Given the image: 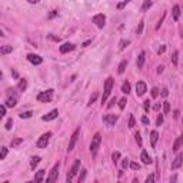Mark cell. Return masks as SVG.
I'll return each mask as SVG.
<instances>
[{
    "mask_svg": "<svg viewBox=\"0 0 183 183\" xmlns=\"http://www.w3.org/2000/svg\"><path fill=\"white\" fill-rule=\"evenodd\" d=\"M153 109H155V110H160V104H159V103H157V104H155V106H153Z\"/></svg>",
    "mask_w": 183,
    "mask_h": 183,
    "instance_id": "cell-60",
    "label": "cell"
},
{
    "mask_svg": "<svg viewBox=\"0 0 183 183\" xmlns=\"http://www.w3.org/2000/svg\"><path fill=\"white\" fill-rule=\"evenodd\" d=\"M182 163H183V153H178V156L175 157V160H173L172 165H170L172 170H176V169H179V167L182 166Z\"/></svg>",
    "mask_w": 183,
    "mask_h": 183,
    "instance_id": "cell-11",
    "label": "cell"
},
{
    "mask_svg": "<svg viewBox=\"0 0 183 183\" xmlns=\"http://www.w3.org/2000/svg\"><path fill=\"white\" fill-rule=\"evenodd\" d=\"M57 116H59V110H57V109H53V110L49 112L47 114L42 116V120H43V122H50V120H54Z\"/></svg>",
    "mask_w": 183,
    "mask_h": 183,
    "instance_id": "cell-13",
    "label": "cell"
},
{
    "mask_svg": "<svg viewBox=\"0 0 183 183\" xmlns=\"http://www.w3.org/2000/svg\"><path fill=\"white\" fill-rule=\"evenodd\" d=\"M126 66H127V60H122V62H120V65H119V69H117L119 75H123L124 70H126Z\"/></svg>",
    "mask_w": 183,
    "mask_h": 183,
    "instance_id": "cell-23",
    "label": "cell"
},
{
    "mask_svg": "<svg viewBox=\"0 0 183 183\" xmlns=\"http://www.w3.org/2000/svg\"><path fill=\"white\" fill-rule=\"evenodd\" d=\"M90 43H92V40H87V42H85V43L82 44V46H83V47H86V46H89Z\"/></svg>",
    "mask_w": 183,
    "mask_h": 183,
    "instance_id": "cell-57",
    "label": "cell"
},
{
    "mask_svg": "<svg viewBox=\"0 0 183 183\" xmlns=\"http://www.w3.org/2000/svg\"><path fill=\"white\" fill-rule=\"evenodd\" d=\"M126 103H127V100H126V97H123V99H120L119 100V108H120V110H123L124 106H126Z\"/></svg>",
    "mask_w": 183,
    "mask_h": 183,
    "instance_id": "cell-36",
    "label": "cell"
},
{
    "mask_svg": "<svg viewBox=\"0 0 183 183\" xmlns=\"http://www.w3.org/2000/svg\"><path fill=\"white\" fill-rule=\"evenodd\" d=\"M129 127H135V116L133 114H130V119H129Z\"/></svg>",
    "mask_w": 183,
    "mask_h": 183,
    "instance_id": "cell-39",
    "label": "cell"
},
{
    "mask_svg": "<svg viewBox=\"0 0 183 183\" xmlns=\"http://www.w3.org/2000/svg\"><path fill=\"white\" fill-rule=\"evenodd\" d=\"M79 135H80V127H77V129L73 132V135H72V137H70L69 146H67V152H72L73 149H75L76 142H77V139H79Z\"/></svg>",
    "mask_w": 183,
    "mask_h": 183,
    "instance_id": "cell-6",
    "label": "cell"
},
{
    "mask_svg": "<svg viewBox=\"0 0 183 183\" xmlns=\"http://www.w3.org/2000/svg\"><path fill=\"white\" fill-rule=\"evenodd\" d=\"M11 124H13V120H11V119H9V120H7V123H6V130H10L11 129Z\"/></svg>",
    "mask_w": 183,
    "mask_h": 183,
    "instance_id": "cell-45",
    "label": "cell"
},
{
    "mask_svg": "<svg viewBox=\"0 0 183 183\" xmlns=\"http://www.w3.org/2000/svg\"><path fill=\"white\" fill-rule=\"evenodd\" d=\"M11 52H13V47L11 46H7V44L6 46H2V49H0V53L2 54H7V53H11Z\"/></svg>",
    "mask_w": 183,
    "mask_h": 183,
    "instance_id": "cell-24",
    "label": "cell"
},
{
    "mask_svg": "<svg viewBox=\"0 0 183 183\" xmlns=\"http://www.w3.org/2000/svg\"><path fill=\"white\" fill-rule=\"evenodd\" d=\"M163 69H165L163 66H159V67H157V73H162V72H163Z\"/></svg>",
    "mask_w": 183,
    "mask_h": 183,
    "instance_id": "cell-59",
    "label": "cell"
},
{
    "mask_svg": "<svg viewBox=\"0 0 183 183\" xmlns=\"http://www.w3.org/2000/svg\"><path fill=\"white\" fill-rule=\"evenodd\" d=\"M140 120H142V123H143V124H149V119L146 117V116H143Z\"/></svg>",
    "mask_w": 183,
    "mask_h": 183,
    "instance_id": "cell-52",
    "label": "cell"
},
{
    "mask_svg": "<svg viewBox=\"0 0 183 183\" xmlns=\"http://www.w3.org/2000/svg\"><path fill=\"white\" fill-rule=\"evenodd\" d=\"M75 44L73 43H65V44H62V46H60V53H69V52H72V50H75Z\"/></svg>",
    "mask_w": 183,
    "mask_h": 183,
    "instance_id": "cell-14",
    "label": "cell"
},
{
    "mask_svg": "<svg viewBox=\"0 0 183 183\" xmlns=\"http://www.w3.org/2000/svg\"><path fill=\"white\" fill-rule=\"evenodd\" d=\"M162 123H163V114H160V116L157 117V120H156V124H157V126H160Z\"/></svg>",
    "mask_w": 183,
    "mask_h": 183,
    "instance_id": "cell-47",
    "label": "cell"
},
{
    "mask_svg": "<svg viewBox=\"0 0 183 183\" xmlns=\"http://www.w3.org/2000/svg\"><path fill=\"white\" fill-rule=\"evenodd\" d=\"M165 50H166V46H162V47L159 49V52H157V53H159V54H163V53H165Z\"/></svg>",
    "mask_w": 183,
    "mask_h": 183,
    "instance_id": "cell-54",
    "label": "cell"
},
{
    "mask_svg": "<svg viewBox=\"0 0 183 183\" xmlns=\"http://www.w3.org/2000/svg\"><path fill=\"white\" fill-rule=\"evenodd\" d=\"M143 108H145V112L147 113V112L150 110V102H149V100H145V103H143Z\"/></svg>",
    "mask_w": 183,
    "mask_h": 183,
    "instance_id": "cell-38",
    "label": "cell"
},
{
    "mask_svg": "<svg viewBox=\"0 0 183 183\" xmlns=\"http://www.w3.org/2000/svg\"><path fill=\"white\" fill-rule=\"evenodd\" d=\"M79 169H80V160H79V159H76L75 163H73V166H72V169H70V172L67 173V176H66V182H67V183L72 182L73 178L79 173Z\"/></svg>",
    "mask_w": 183,
    "mask_h": 183,
    "instance_id": "cell-3",
    "label": "cell"
},
{
    "mask_svg": "<svg viewBox=\"0 0 183 183\" xmlns=\"http://www.w3.org/2000/svg\"><path fill=\"white\" fill-rule=\"evenodd\" d=\"M127 2H129V0H124V2H122V3H120V5H119L117 7H119V9H122V7H123V6L126 5V3H127Z\"/></svg>",
    "mask_w": 183,
    "mask_h": 183,
    "instance_id": "cell-56",
    "label": "cell"
},
{
    "mask_svg": "<svg viewBox=\"0 0 183 183\" xmlns=\"http://www.w3.org/2000/svg\"><path fill=\"white\" fill-rule=\"evenodd\" d=\"M114 103H116V97H113V99H112V100H110V103H109V104H108V109L113 108V104H114Z\"/></svg>",
    "mask_w": 183,
    "mask_h": 183,
    "instance_id": "cell-49",
    "label": "cell"
},
{
    "mask_svg": "<svg viewBox=\"0 0 183 183\" xmlns=\"http://www.w3.org/2000/svg\"><path fill=\"white\" fill-rule=\"evenodd\" d=\"M97 97H99V93H97V92H95V93H93V95L90 96V99H89V103H87V104H89V106H92L93 103L96 102Z\"/></svg>",
    "mask_w": 183,
    "mask_h": 183,
    "instance_id": "cell-28",
    "label": "cell"
},
{
    "mask_svg": "<svg viewBox=\"0 0 183 183\" xmlns=\"http://www.w3.org/2000/svg\"><path fill=\"white\" fill-rule=\"evenodd\" d=\"M50 137H52V132H46V133H43V135L39 137L36 146H37L39 149H44V147L49 145V140H50Z\"/></svg>",
    "mask_w": 183,
    "mask_h": 183,
    "instance_id": "cell-5",
    "label": "cell"
},
{
    "mask_svg": "<svg viewBox=\"0 0 183 183\" xmlns=\"http://www.w3.org/2000/svg\"><path fill=\"white\" fill-rule=\"evenodd\" d=\"M140 159H142V162L145 163V165H150L152 163V157L149 156V153L146 150H142V155H140Z\"/></svg>",
    "mask_w": 183,
    "mask_h": 183,
    "instance_id": "cell-17",
    "label": "cell"
},
{
    "mask_svg": "<svg viewBox=\"0 0 183 183\" xmlns=\"http://www.w3.org/2000/svg\"><path fill=\"white\" fill-rule=\"evenodd\" d=\"M27 60H29L32 65H34V66L42 65V63H43V59H42L39 54H34V53H29V54H27Z\"/></svg>",
    "mask_w": 183,
    "mask_h": 183,
    "instance_id": "cell-9",
    "label": "cell"
},
{
    "mask_svg": "<svg viewBox=\"0 0 183 183\" xmlns=\"http://www.w3.org/2000/svg\"><path fill=\"white\" fill-rule=\"evenodd\" d=\"M32 114H33L32 110H27V112H22V113H20V117H22V119H29V117H32Z\"/></svg>",
    "mask_w": 183,
    "mask_h": 183,
    "instance_id": "cell-32",
    "label": "cell"
},
{
    "mask_svg": "<svg viewBox=\"0 0 183 183\" xmlns=\"http://www.w3.org/2000/svg\"><path fill=\"white\" fill-rule=\"evenodd\" d=\"M152 6V0H143V5H142V11H147Z\"/></svg>",
    "mask_w": 183,
    "mask_h": 183,
    "instance_id": "cell-25",
    "label": "cell"
},
{
    "mask_svg": "<svg viewBox=\"0 0 183 183\" xmlns=\"http://www.w3.org/2000/svg\"><path fill=\"white\" fill-rule=\"evenodd\" d=\"M26 87H27L26 80H24V79H20V82H19V89H20L22 92H24L26 90Z\"/></svg>",
    "mask_w": 183,
    "mask_h": 183,
    "instance_id": "cell-30",
    "label": "cell"
},
{
    "mask_svg": "<svg viewBox=\"0 0 183 183\" xmlns=\"http://www.w3.org/2000/svg\"><path fill=\"white\" fill-rule=\"evenodd\" d=\"M165 17H166V13H163V16H162V19L159 20V23H157V26H156V29H160V26H162V23H163V20H165Z\"/></svg>",
    "mask_w": 183,
    "mask_h": 183,
    "instance_id": "cell-46",
    "label": "cell"
},
{
    "mask_svg": "<svg viewBox=\"0 0 183 183\" xmlns=\"http://www.w3.org/2000/svg\"><path fill=\"white\" fill-rule=\"evenodd\" d=\"M100 143H102V136H100V133H96V135L93 136L92 143H90V153L93 157L97 155V150H99V147H100Z\"/></svg>",
    "mask_w": 183,
    "mask_h": 183,
    "instance_id": "cell-1",
    "label": "cell"
},
{
    "mask_svg": "<svg viewBox=\"0 0 183 183\" xmlns=\"http://www.w3.org/2000/svg\"><path fill=\"white\" fill-rule=\"evenodd\" d=\"M117 119H119L117 114H106L103 117V122L106 123V126H114V123L117 122Z\"/></svg>",
    "mask_w": 183,
    "mask_h": 183,
    "instance_id": "cell-10",
    "label": "cell"
},
{
    "mask_svg": "<svg viewBox=\"0 0 183 183\" xmlns=\"http://www.w3.org/2000/svg\"><path fill=\"white\" fill-rule=\"evenodd\" d=\"M16 102H17V99L14 96H13V97H7V100H6V106H7V108H14V106H16Z\"/></svg>",
    "mask_w": 183,
    "mask_h": 183,
    "instance_id": "cell-22",
    "label": "cell"
},
{
    "mask_svg": "<svg viewBox=\"0 0 183 183\" xmlns=\"http://www.w3.org/2000/svg\"><path fill=\"white\" fill-rule=\"evenodd\" d=\"M57 175H59V163H56V165L52 167L50 175L46 178V182H54V180L57 179Z\"/></svg>",
    "mask_w": 183,
    "mask_h": 183,
    "instance_id": "cell-8",
    "label": "cell"
},
{
    "mask_svg": "<svg viewBox=\"0 0 183 183\" xmlns=\"http://www.w3.org/2000/svg\"><path fill=\"white\" fill-rule=\"evenodd\" d=\"M85 178H86V169H83V170H82V173L79 175V179H77V180H79V183L83 182V180H85Z\"/></svg>",
    "mask_w": 183,
    "mask_h": 183,
    "instance_id": "cell-37",
    "label": "cell"
},
{
    "mask_svg": "<svg viewBox=\"0 0 183 183\" xmlns=\"http://www.w3.org/2000/svg\"><path fill=\"white\" fill-rule=\"evenodd\" d=\"M130 167H132L133 170H139L140 165H139V163H136V162H132V163H130Z\"/></svg>",
    "mask_w": 183,
    "mask_h": 183,
    "instance_id": "cell-40",
    "label": "cell"
},
{
    "mask_svg": "<svg viewBox=\"0 0 183 183\" xmlns=\"http://www.w3.org/2000/svg\"><path fill=\"white\" fill-rule=\"evenodd\" d=\"M53 89H49V90L46 92H40L37 95V99L39 102H42V103H49V102H52V99H53Z\"/></svg>",
    "mask_w": 183,
    "mask_h": 183,
    "instance_id": "cell-4",
    "label": "cell"
},
{
    "mask_svg": "<svg viewBox=\"0 0 183 183\" xmlns=\"http://www.w3.org/2000/svg\"><path fill=\"white\" fill-rule=\"evenodd\" d=\"M146 92H147V86H146L145 82H137L136 83V95L137 96H143Z\"/></svg>",
    "mask_w": 183,
    "mask_h": 183,
    "instance_id": "cell-12",
    "label": "cell"
},
{
    "mask_svg": "<svg viewBox=\"0 0 183 183\" xmlns=\"http://www.w3.org/2000/svg\"><path fill=\"white\" fill-rule=\"evenodd\" d=\"M129 44H130V40H126V39L120 40V43H119V50H124V49L127 47Z\"/></svg>",
    "mask_w": 183,
    "mask_h": 183,
    "instance_id": "cell-26",
    "label": "cell"
},
{
    "mask_svg": "<svg viewBox=\"0 0 183 183\" xmlns=\"http://www.w3.org/2000/svg\"><path fill=\"white\" fill-rule=\"evenodd\" d=\"M183 146V133L180 136H179L178 139L175 140V143H173V147H172V150L173 152H178L179 149H180V147H182Z\"/></svg>",
    "mask_w": 183,
    "mask_h": 183,
    "instance_id": "cell-15",
    "label": "cell"
},
{
    "mask_svg": "<svg viewBox=\"0 0 183 183\" xmlns=\"http://www.w3.org/2000/svg\"><path fill=\"white\" fill-rule=\"evenodd\" d=\"M127 166H130L129 159H123V160H122V167H123V169H126Z\"/></svg>",
    "mask_w": 183,
    "mask_h": 183,
    "instance_id": "cell-43",
    "label": "cell"
},
{
    "mask_svg": "<svg viewBox=\"0 0 183 183\" xmlns=\"http://www.w3.org/2000/svg\"><path fill=\"white\" fill-rule=\"evenodd\" d=\"M6 156H7V147H6V146H3V147H2V155H0V160H5Z\"/></svg>",
    "mask_w": 183,
    "mask_h": 183,
    "instance_id": "cell-35",
    "label": "cell"
},
{
    "mask_svg": "<svg viewBox=\"0 0 183 183\" xmlns=\"http://www.w3.org/2000/svg\"><path fill=\"white\" fill-rule=\"evenodd\" d=\"M176 179H178L176 176H173V178H170V182H176Z\"/></svg>",
    "mask_w": 183,
    "mask_h": 183,
    "instance_id": "cell-62",
    "label": "cell"
},
{
    "mask_svg": "<svg viewBox=\"0 0 183 183\" xmlns=\"http://www.w3.org/2000/svg\"><path fill=\"white\" fill-rule=\"evenodd\" d=\"M172 16H173V20H175V22H176V20H179V17H180V6H179V5L173 6Z\"/></svg>",
    "mask_w": 183,
    "mask_h": 183,
    "instance_id": "cell-18",
    "label": "cell"
},
{
    "mask_svg": "<svg viewBox=\"0 0 183 183\" xmlns=\"http://www.w3.org/2000/svg\"><path fill=\"white\" fill-rule=\"evenodd\" d=\"M178 56H179V52H178V50H175L173 54H172V63L175 66H178Z\"/></svg>",
    "mask_w": 183,
    "mask_h": 183,
    "instance_id": "cell-31",
    "label": "cell"
},
{
    "mask_svg": "<svg viewBox=\"0 0 183 183\" xmlns=\"http://www.w3.org/2000/svg\"><path fill=\"white\" fill-rule=\"evenodd\" d=\"M40 160H42V159H40V156H33L32 160H30V169H32V170H34V169H36V166L40 163Z\"/></svg>",
    "mask_w": 183,
    "mask_h": 183,
    "instance_id": "cell-20",
    "label": "cell"
},
{
    "mask_svg": "<svg viewBox=\"0 0 183 183\" xmlns=\"http://www.w3.org/2000/svg\"><path fill=\"white\" fill-rule=\"evenodd\" d=\"M152 182H155V175H150L149 178L146 179V183H152Z\"/></svg>",
    "mask_w": 183,
    "mask_h": 183,
    "instance_id": "cell-48",
    "label": "cell"
},
{
    "mask_svg": "<svg viewBox=\"0 0 183 183\" xmlns=\"http://www.w3.org/2000/svg\"><path fill=\"white\" fill-rule=\"evenodd\" d=\"M0 110H2V114H0V116H5V114H6V104H2Z\"/></svg>",
    "mask_w": 183,
    "mask_h": 183,
    "instance_id": "cell-51",
    "label": "cell"
},
{
    "mask_svg": "<svg viewBox=\"0 0 183 183\" xmlns=\"http://www.w3.org/2000/svg\"><path fill=\"white\" fill-rule=\"evenodd\" d=\"M27 2H29V3H32V5H36V3H39L40 0H27Z\"/></svg>",
    "mask_w": 183,
    "mask_h": 183,
    "instance_id": "cell-58",
    "label": "cell"
},
{
    "mask_svg": "<svg viewBox=\"0 0 183 183\" xmlns=\"http://www.w3.org/2000/svg\"><path fill=\"white\" fill-rule=\"evenodd\" d=\"M54 16H57V11H56V10H53L50 14H49V19H53Z\"/></svg>",
    "mask_w": 183,
    "mask_h": 183,
    "instance_id": "cell-53",
    "label": "cell"
},
{
    "mask_svg": "<svg viewBox=\"0 0 183 183\" xmlns=\"http://www.w3.org/2000/svg\"><path fill=\"white\" fill-rule=\"evenodd\" d=\"M157 139H159V133H157L156 130H152L150 132V143H152V147H153V149L156 147Z\"/></svg>",
    "mask_w": 183,
    "mask_h": 183,
    "instance_id": "cell-16",
    "label": "cell"
},
{
    "mask_svg": "<svg viewBox=\"0 0 183 183\" xmlns=\"http://www.w3.org/2000/svg\"><path fill=\"white\" fill-rule=\"evenodd\" d=\"M11 75H13V77H16V79H17V73L14 72V70H11Z\"/></svg>",
    "mask_w": 183,
    "mask_h": 183,
    "instance_id": "cell-61",
    "label": "cell"
},
{
    "mask_svg": "<svg viewBox=\"0 0 183 183\" xmlns=\"http://www.w3.org/2000/svg\"><path fill=\"white\" fill-rule=\"evenodd\" d=\"M49 39H52V40H54V42H59L60 40L59 37H54V36H52V34H49Z\"/></svg>",
    "mask_w": 183,
    "mask_h": 183,
    "instance_id": "cell-55",
    "label": "cell"
},
{
    "mask_svg": "<svg viewBox=\"0 0 183 183\" xmlns=\"http://www.w3.org/2000/svg\"><path fill=\"white\" fill-rule=\"evenodd\" d=\"M135 137H136V142H137V145H139V146H142V136H140V133H139V132H137V133H136V135H135Z\"/></svg>",
    "mask_w": 183,
    "mask_h": 183,
    "instance_id": "cell-41",
    "label": "cell"
},
{
    "mask_svg": "<svg viewBox=\"0 0 183 183\" xmlns=\"http://www.w3.org/2000/svg\"><path fill=\"white\" fill-rule=\"evenodd\" d=\"M143 24H145V23H143V20H142V22L139 23V27H137V34H142V30H143Z\"/></svg>",
    "mask_w": 183,
    "mask_h": 183,
    "instance_id": "cell-44",
    "label": "cell"
},
{
    "mask_svg": "<svg viewBox=\"0 0 183 183\" xmlns=\"http://www.w3.org/2000/svg\"><path fill=\"white\" fill-rule=\"evenodd\" d=\"M119 159H120V153H119V152H113V155H112V160H113L114 165L119 162Z\"/></svg>",
    "mask_w": 183,
    "mask_h": 183,
    "instance_id": "cell-33",
    "label": "cell"
},
{
    "mask_svg": "<svg viewBox=\"0 0 183 183\" xmlns=\"http://www.w3.org/2000/svg\"><path fill=\"white\" fill-rule=\"evenodd\" d=\"M113 83H114L113 77H108L106 82H104V92H103V96H102V104H104L106 100H108V97L110 96V92H112Z\"/></svg>",
    "mask_w": 183,
    "mask_h": 183,
    "instance_id": "cell-2",
    "label": "cell"
},
{
    "mask_svg": "<svg viewBox=\"0 0 183 183\" xmlns=\"http://www.w3.org/2000/svg\"><path fill=\"white\" fill-rule=\"evenodd\" d=\"M44 173H46V170H43V169H40L37 173H36V176H34V182H43V179H44Z\"/></svg>",
    "mask_w": 183,
    "mask_h": 183,
    "instance_id": "cell-19",
    "label": "cell"
},
{
    "mask_svg": "<svg viewBox=\"0 0 183 183\" xmlns=\"http://www.w3.org/2000/svg\"><path fill=\"white\" fill-rule=\"evenodd\" d=\"M162 96L163 97H167V95H169V90H167L166 87H165V89H163V90H162V93H160Z\"/></svg>",
    "mask_w": 183,
    "mask_h": 183,
    "instance_id": "cell-50",
    "label": "cell"
},
{
    "mask_svg": "<svg viewBox=\"0 0 183 183\" xmlns=\"http://www.w3.org/2000/svg\"><path fill=\"white\" fill-rule=\"evenodd\" d=\"M122 92H123L124 95H129L130 93V83L129 82H124L123 85H122Z\"/></svg>",
    "mask_w": 183,
    "mask_h": 183,
    "instance_id": "cell-27",
    "label": "cell"
},
{
    "mask_svg": "<svg viewBox=\"0 0 183 183\" xmlns=\"http://www.w3.org/2000/svg\"><path fill=\"white\" fill-rule=\"evenodd\" d=\"M163 112H165V114L170 112V103L169 102H163Z\"/></svg>",
    "mask_w": 183,
    "mask_h": 183,
    "instance_id": "cell-34",
    "label": "cell"
},
{
    "mask_svg": "<svg viewBox=\"0 0 183 183\" xmlns=\"http://www.w3.org/2000/svg\"><path fill=\"white\" fill-rule=\"evenodd\" d=\"M145 56H146L145 52H142V53L139 54V57H137V60H136V66H137L139 69L142 67V66H143V63H145V59H146Z\"/></svg>",
    "mask_w": 183,
    "mask_h": 183,
    "instance_id": "cell-21",
    "label": "cell"
},
{
    "mask_svg": "<svg viewBox=\"0 0 183 183\" xmlns=\"http://www.w3.org/2000/svg\"><path fill=\"white\" fill-rule=\"evenodd\" d=\"M159 96V89L157 87H153L152 89V97H157Z\"/></svg>",
    "mask_w": 183,
    "mask_h": 183,
    "instance_id": "cell-42",
    "label": "cell"
},
{
    "mask_svg": "<svg viewBox=\"0 0 183 183\" xmlns=\"http://www.w3.org/2000/svg\"><path fill=\"white\" fill-rule=\"evenodd\" d=\"M20 143H23V139L22 137H19V139H14V140H11V143H10V146L14 149V147H17V146L20 145Z\"/></svg>",
    "mask_w": 183,
    "mask_h": 183,
    "instance_id": "cell-29",
    "label": "cell"
},
{
    "mask_svg": "<svg viewBox=\"0 0 183 183\" xmlns=\"http://www.w3.org/2000/svg\"><path fill=\"white\" fill-rule=\"evenodd\" d=\"M92 20H93V23H95L99 29H103V27H104V22H106V16H104L103 13H99V14H95Z\"/></svg>",
    "mask_w": 183,
    "mask_h": 183,
    "instance_id": "cell-7",
    "label": "cell"
}]
</instances>
